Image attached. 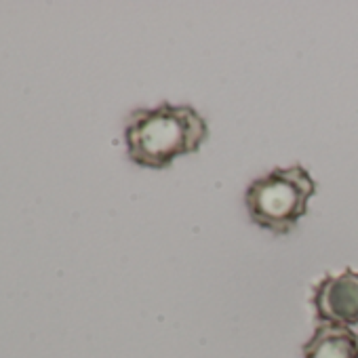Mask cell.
Listing matches in <instances>:
<instances>
[{"instance_id":"obj_4","label":"cell","mask_w":358,"mask_h":358,"mask_svg":"<svg viewBox=\"0 0 358 358\" xmlns=\"http://www.w3.org/2000/svg\"><path fill=\"white\" fill-rule=\"evenodd\" d=\"M301 354L303 358H358V335L352 327L318 322Z\"/></svg>"},{"instance_id":"obj_2","label":"cell","mask_w":358,"mask_h":358,"mask_svg":"<svg viewBox=\"0 0 358 358\" xmlns=\"http://www.w3.org/2000/svg\"><path fill=\"white\" fill-rule=\"evenodd\" d=\"M316 182L301 164L276 166L257 177L245 192L249 220L272 234H289L308 213Z\"/></svg>"},{"instance_id":"obj_1","label":"cell","mask_w":358,"mask_h":358,"mask_svg":"<svg viewBox=\"0 0 358 358\" xmlns=\"http://www.w3.org/2000/svg\"><path fill=\"white\" fill-rule=\"evenodd\" d=\"M209 139V122L192 106L169 101L133 110L124 120L127 156L137 166L166 169L175 158L196 154Z\"/></svg>"},{"instance_id":"obj_3","label":"cell","mask_w":358,"mask_h":358,"mask_svg":"<svg viewBox=\"0 0 358 358\" xmlns=\"http://www.w3.org/2000/svg\"><path fill=\"white\" fill-rule=\"evenodd\" d=\"M312 306L318 322L358 324V272L345 268L341 274L324 276L312 291Z\"/></svg>"}]
</instances>
